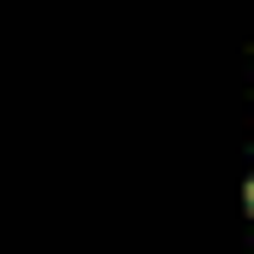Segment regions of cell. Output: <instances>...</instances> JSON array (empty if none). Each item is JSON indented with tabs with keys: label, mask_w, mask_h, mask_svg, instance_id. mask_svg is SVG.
I'll return each instance as SVG.
<instances>
[{
	"label": "cell",
	"mask_w": 254,
	"mask_h": 254,
	"mask_svg": "<svg viewBox=\"0 0 254 254\" xmlns=\"http://www.w3.org/2000/svg\"><path fill=\"white\" fill-rule=\"evenodd\" d=\"M249 213H254V178H249Z\"/></svg>",
	"instance_id": "obj_1"
}]
</instances>
